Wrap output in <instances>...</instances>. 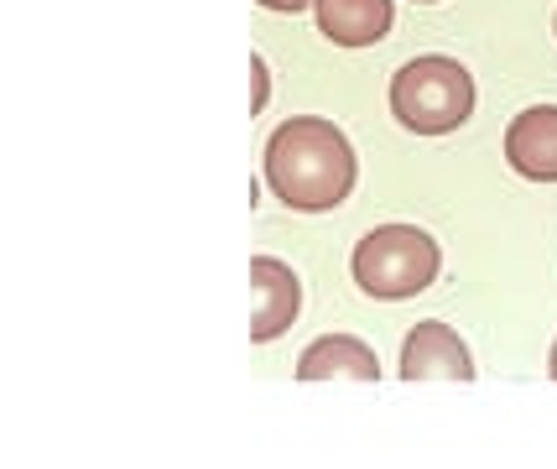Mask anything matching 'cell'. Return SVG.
<instances>
[{
  "label": "cell",
  "instance_id": "obj_1",
  "mask_svg": "<svg viewBox=\"0 0 557 469\" xmlns=\"http://www.w3.org/2000/svg\"><path fill=\"white\" fill-rule=\"evenodd\" d=\"M355 147L334 121L292 115L267 141V183L297 214H329L355 188Z\"/></svg>",
  "mask_w": 557,
  "mask_h": 469
},
{
  "label": "cell",
  "instance_id": "obj_2",
  "mask_svg": "<svg viewBox=\"0 0 557 469\" xmlns=\"http://www.w3.org/2000/svg\"><path fill=\"white\" fill-rule=\"evenodd\" d=\"M391 115L412 136H448L474 115V78L459 58H412L391 78Z\"/></svg>",
  "mask_w": 557,
  "mask_h": 469
},
{
  "label": "cell",
  "instance_id": "obj_3",
  "mask_svg": "<svg viewBox=\"0 0 557 469\" xmlns=\"http://www.w3.org/2000/svg\"><path fill=\"white\" fill-rule=\"evenodd\" d=\"M437 267H443V250L417 224H381L355 246V282L364 297H381V303L428 293Z\"/></svg>",
  "mask_w": 557,
  "mask_h": 469
},
{
  "label": "cell",
  "instance_id": "obj_4",
  "mask_svg": "<svg viewBox=\"0 0 557 469\" xmlns=\"http://www.w3.org/2000/svg\"><path fill=\"white\" fill-rule=\"evenodd\" d=\"M250 340L271 345L276 334H287L292 319L302 313V282L287 261L276 256H250Z\"/></svg>",
  "mask_w": 557,
  "mask_h": 469
},
{
  "label": "cell",
  "instance_id": "obj_5",
  "mask_svg": "<svg viewBox=\"0 0 557 469\" xmlns=\"http://www.w3.org/2000/svg\"><path fill=\"white\" fill-rule=\"evenodd\" d=\"M401 375L407 381H474V355L448 323L422 319L401 345Z\"/></svg>",
  "mask_w": 557,
  "mask_h": 469
},
{
  "label": "cell",
  "instance_id": "obj_6",
  "mask_svg": "<svg viewBox=\"0 0 557 469\" xmlns=\"http://www.w3.org/2000/svg\"><path fill=\"white\" fill-rule=\"evenodd\" d=\"M506 162L527 183H557V104H532L506 125Z\"/></svg>",
  "mask_w": 557,
  "mask_h": 469
},
{
  "label": "cell",
  "instance_id": "obj_7",
  "mask_svg": "<svg viewBox=\"0 0 557 469\" xmlns=\"http://www.w3.org/2000/svg\"><path fill=\"white\" fill-rule=\"evenodd\" d=\"M318 32L334 48H370L391 32V0H313Z\"/></svg>",
  "mask_w": 557,
  "mask_h": 469
},
{
  "label": "cell",
  "instance_id": "obj_8",
  "mask_svg": "<svg viewBox=\"0 0 557 469\" xmlns=\"http://www.w3.org/2000/svg\"><path fill=\"white\" fill-rule=\"evenodd\" d=\"M329 375H344V381H375L381 375V360L375 349L355 340V334H323L302 349L297 360V381H329Z\"/></svg>",
  "mask_w": 557,
  "mask_h": 469
},
{
  "label": "cell",
  "instance_id": "obj_9",
  "mask_svg": "<svg viewBox=\"0 0 557 469\" xmlns=\"http://www.w3.org/2000/svg\"><path fill=\"white\" fill-rule=\"evenodd\" d=\"M250 74H256V84H267V58H250ZM261 104H267V89L250 95V110H261Z\"/></svg>",
  "mask_w": 557,
  "mask_h": 469
},
{
  "label": "cell",
  "instance_id": "obj_10",
  "mask_svg": "<svg viewBox=\"0 0 557 469\" xmlns=\"http://www.w3.org/2000/svg\"><path fill=\"white\" fill-rule=\"evenodd\" d=\"M256 5H267V11H302V5H313V0H256Z\"/></svg>",
  "mask_w": 557,
  "mask_h": 469
},
{
  "label": "cell",
  "instance_id": "obj_11",
  "mask_svg": "<svg viewBox=\"0 0 557 469\" xmlns=\"http://www.w3.org/2000/svg\"><path fill=\"white\" fill-rule=\"evenodd\" d=\"M547 371H553V381H557V345H553V360H547Z\"/></svg>",
  "mask_w": 557,
  "mask_h": 469
}]
</instances>
